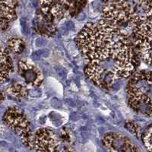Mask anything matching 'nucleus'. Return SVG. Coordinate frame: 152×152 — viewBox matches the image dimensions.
Instances as JSON below:
<instances>
[{
  "label": "nucleus",
  "mask_w": 152,
  "mask_h": 152,
  "mask_svg": "<svg viewBox=\"0 0 152 152\" xmlns=\"http://www.w3.org/2000/svg\"><path fill=\"white\" fill-rule=\"evenodd\" d=\"M86 62L85 72L94 84L112 89L134 74L139 57L129 37L106 21L87 23L75 38Z\"/></svg>",
  "instance_id": "obj_1"
},
{
  "label": "nucleus",
  "mask_w": 152,
  "mask_h": 152,
  "mask_svg": "<svg viewBox=\"0 0 152 152\" xmlns=\"http://www.w3.org/2000/svg\"><path fill=\"white\" fill-rule=\"evenodd\" d=\"M103 19L120 27L142 23L152 17V1H107L102 8Z\"/></svg>",
  "instance_id": "obj_2"
},
{
  "label": "nucleus",
  "mask_w": 152,
  "mask_h": 152,
  "mask_svg": "<svg viewBox=\"0 0 152 152\" xmlns=\"http://www.w3.org/2000/svg\"><path fill=\"white\" fill-rule=\"evenodd\" d=\"M129 107L141 115L152 116V71L133 74L126 88Z\"/></svg>",
  "instance_id": "obj_3"
},
{
  "label": "nucleus",
  "mask_w": 152,
  "mask_h": 152,
  "mask_svg": "<svg viewBox=\"0 0 152 152\" xmlns=\"http://www.w3.org/2000/svg\"><path fill=\"white\" fill-rule=\"evenodd\" d=\"M74 143L72 131H54L47 128L38 129L34 136V149L37 152H71Z\"/></svg>",
  "instance_id": "obj_4"
},
{
  "label": "nucleus",
  "mask_w": 152,
  "mask_h": 152,
  "mask_svg": "<svg viewBox=\"0 0 152 152\" xmlns=\"http://www.w3.org/2000/svg\"><path fill=\"white\" fill-rule=\"evenodd\" d=\"M6 125L22 140L27 149H34V136L31 124L27 116L16 107H10L4 114Z\"/></svg>",
  "instance_id": "obj_5"
},
{
  "label": "nucleus",
  "mask_w": 152,
  "mask_h": 152,
  "mask_svg": "<svg viewBox=\"0 0 152 152\" xmlns=\"http://www.w3.org/2000/svg\"><path fill=\"white\" fill-rule=\"evenodd\" d=\"M87 2L80 1H40V9L44 15L56 22L73 16L85 6Z\"/></svg>",
  "instance_id": "obj_6"
},
{
  "label": "nucleus",
  "mask_w": 152,
  "mask_h": 152,
  "mask_svg": "<svg viewBox=\"0 0 152 152\" xmlns=\"http://www.w3.org/2000/svg\"><path fill=\"white\" fill-rule=\"evenodd\" d=\"M133 34L138 57L152 67V17L136 26Z\"/></svg>",
  "instance_id": "obj_7"
},
{
  "label": "nucleus",
  "mask_w": 152,
  "mask_h": 152,
  "mask_svg": "<svg viewBox=\"0 0 152 152\" xmlns=\"http://www.w3.org/2000/svg\"><path fill=\"white\" fill-rule=\"evenodd\" d=\"M103 143L108 152H140L129 138L116 132L107 133Z\"/></svg>",
  "instance_id": "obj_8"
},
{
  "label": "nucleus",
  "mask_w": 152,
  "mask_h": 152,
  "mask_svg": "<svg viewBox=\"0 0 152 152\" xmlns=\"http://www.w3.org/2000/svg\"><path fill=\"white\" fill-rule=\"evenodd\" d=\"M18 73L24 82V85L31 87H40L44 81V76L34 64L27 60L18 62Z\"/></svg>",
  "instance_id": "obj_9"
},
{
  "label": "nucleus",
  "mask_w": 152,
  "mask_h": 152,
  "mask_svg": "<svg viewBox=\"0 0 152 152\" xmlns=\"http://www.w3.org/2000/svg\"><path fill=\"white\" fill-rule=\"evenodd\" d=\"M37 13L35 26L36 31L42 36L51 37L54 35L57 31L56 23L47 18L40 11Z\"/></svg>",
  "instance_id": "obj_10"
},
{
  "label": "nucleus",
  "mask_w": 152,
  "mask_h": 152,
  "mask_svg": "<svg viewBox=\"0 0 152 152\" xmlns=\"http://www.w3.org/2000/svg\"><path fill=\"white\" fill-rule=\"evenodd\" d=\"M14 70L9 52L0 44V82L6 81Z\"/></svg>",
  "instance_id": "obj_11"
},
{
  "label": "nucleus",
  "mask_w": 152,
  "mask_h": 152,
  "mask_svg": "<svg viewBox=\"0 0 152 152\" xmlns=\"http://www.w3.org/2000/svg\"><path fill=\"white\" fill-rule=\"evenodd\" d=\"M18 2L15 1L0 2V26L6 25L16 18V7Z\"/></svg>",
  "instance_id": "obj_12"
},
{
  "label": "nucleus",
  "mask_w": 152,
  "mask_h": 152,
  "mask_svg": "<svg viewBox=\"0 0 152 152\" xmlns=\"http://www.w3.org/2000/svg\"><path fill=\"white\" fill-rule=\"evenodd\" d=\"M8 91L16 98H24L29 94L27 86L24 84H15L11 85L8 89Z\"/></svg>",
  "instance_id": "obj_13"
},
{
  "label": "nucleus",
  "mask_w": 152,
  "mask_h": 152,
  "mask_svg": "<svg viewBox=\"0 0 152 152\" xmlns=\"http://www.w3.org/2000/svg\"><path fill=\"white\" fill-rule=\"evenodd\" d=\"M8 47L14 53L20 54L25 49V42L18 37H11L8 40Z\"/></svg>",
  "instance_id": "obj_14"
},
{
  "label": "nucleus",
  "mask_w": 152,
  "mask_h": 152,
  "mask_svg": "<svg viewBox=\"0 0 152 152\" xmlns=\"http://www.w3.org/2000/svg\"><path fill=\"white\" fill-rule=\"evenodd\" d=\"M142 141L147 150L149 152H152V125H150L144 133Z\"/></svg>",
  "instance_id": "obj_15"
},
{
  "label": "nucleus",
  "mask_w": 152,
  "mask_h": 152,
  "mask_svg": "<svg viewBox=\"0 0 152 152\" xmlns=\"http://www.w3.org/2000/svg\"><path fill=\"white\" fill-rule=\"evenodd\" d=\"M125 128L128 129V130L130 131L132 134L135 135L136 137H138V132H139V130H138V128L137 125L135 124L134 123H132V122H128V123L125 124Z\"/></svg>",
  "instance_id": "obj_16"
},
{
  "label": "nucleus",
  "mask_w": 152,
  "mask_h": 152,
  "mask_svg": "<svg viewBox=\"0 0 152 152\" xmlns=\"http://www.w3.org/2000/svg\"><path fill=\"white\" fill-rule=\"evenodd\" d=\"M46 44V40L43 37L37 38L35 41V45L37 47H43Z\"/></svg>",
  "instance_id": "obj_17"
},
{
  "label": "nucleus",
  "mask_w": 152,
  "mask_h": 152,
  "mask_svg": "<svg viewBox=\"0 0 152 152\" xmlns=\"http://www.w3.org/2000/svg\"><path fill=\"white\" fill-rule=\"evenodd\" d=\"M22 32L24 34H27L28 33H29V28L27 27V24H26L24 22H23V23L22 24Z\"/></svg>",
  "instance_id": "obj_18"
},
{
  "label": "nucleus",
  "mask_w": 152,
  "mask_h": 152,
  "mask_svg": "<svg viewBox=\"0 0 152 152\" xmlns=\"http://www.w3.org/2000/svg\"><path fill=\"white\" fill-rule=\"evenodd\" d=\"M46 52H47V53L46 54H37L38 55V56H48V53H49V50L48 49H46ZM43 52H44V49H41V50H39L37 51V52H36L37 53H43Z\"/></svg>",
  "instance_id": "obj_19"
},
{
  "label": "nucleus",
  "mask_w": 152,
  "mask_h": 152,
  "mask_svg": "<svg viewBox=\"0 0 152 152\" xmlns=\"http://www.w3.org/2000/svg\"><path fill=\"white\" fill-rule=\"evenodd\" d=\"M10 152H18V151H17L14 150V149H11V150H10Z\"/></svg>",
  "instance_id": "obj_20"
}]
</instances>
